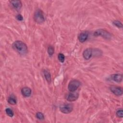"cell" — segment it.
I'll list each match as a JSON object with an SVG mask.
<instances>
[{"label":"cell","instance_id":"obj_1","mask_svg":"<svg viewBox=\"0 0 123 123\" xmlns=\"http://www.w3.org/2000/svg\"><path fill=\"white\" fill-rule=\"evenodd\" d=\"M12 48L21 55H25L28 52L27 45L23 41L16 40L12 45Z\"/></svg>","mask_w":123,"mask_h":123},{"label":"cell","instance_id":"obj_2","mask_svg":"<svg viewBox=\"0 0 123 123\" xmlns=\"http://www.w3.org/2000/svg\"><path fill=\"white\" fill-rule=\"evenodd\" d=\"M34 19L35 22L38 24L43 23L45 21V18L43 11L40 9L36 10L34 12Z\"/></svg>","mask_w":123,"mask_h":123},{"label":"cell","instance_id":"obj_3","mask_svg":"<svg viewBox=\"0 0 123 123\" xmlns=\"http://www.w3.org/2000/svg\"><path fill=\"white\" fill-rule=\"evenodd\" d=\"M94 36L95 37L101 36L104 38L109 39L111 37V34L106 30L103 29H98L94 33Z\"/></svg>","mask_w":123,"mask_h":123},{"label":"cell","instance_id":"obj_4","mask_svg":"<svg viewBox=\"0 0 123 123\" xmlns=\"http://www.w3.org/2000/svg\"><path fill=\"white\" fill-rule=\"evenodd\" d=\"M81 83L77 80L71 81L68 86V88L70 92H75L80 86Z\"/></svg>","mask_w":123,"mask_h":123},{"label":"cell","instance_id":"obj_5","mask_svg":"<svg viewBox=\"0 0 123 123\" xmlns=\"http://www.w3.org/2000/svg\"><path fill=\"white\" fill-rule=\"evenodd\" d=\"M73 106L71 104H66L61 105L60 107V111L65 114H68L72 111Z\"/></svg>","mask_w":123,"mask_h":123},{"label":"cell","instance_id":"obj_6","mask_svg":"<svg viewBox=\"0 0 123 123\" xmlns=\"http://www.w3.org/2000/svg\"><path fill=\"white\" fill-rule=\"evenodd\" d=\"M111 91L115 95L117 96H120L123 94V90L121 87L112 86L110 87Z\"/></svg>","mask_w":123,"mask_h":123},{"label":"cell","instance_id":"obj_7","mask_svg":"<svg viewBox=\"0 0 123 123\" xmlns=\"http://www.w3.org/2000/svg\"><path fill=\"white\" fill-rule=\"evenodd\" d=\"M79 97V94L75 92H71L67 94L65 96V98L69 101H75Z\"/></svg>","mask_w":123,"mask_h":123},{"label":"cell","instance_id":"obj_8","mask_svg":"<svg viewBox=\"0 0 123 123\" xmlns=\"http://www.w3.org/2000/svg\"><path fill=\"white\" fill-rule=\"evenodd\" d=\"M93 54V50L91 48L86 49L83 53V56L86 60L89 59Z\"/></svg>","mask_w":123,"mask_h":123},{"label":"cell","instance_id":"obj_9","mask_svg":"<svg viewBox=\"0 0 123 123\" xmlns=\"http://www.w3.org/2000/svg\"><path fill=\"white\" fill-rule=\"evenodd\" d=\"M11 3L12 4L13 7L17 11L20 10L22 6V3L20 0H12L10 1Z\"/></svg>","mask_w":123,"mask_h":123},{"label":"cell","instance_id":"obj_10","mask_svg":"<svg viewBox=\"0 0 123 123\" xmlns=\"http://www.w3.org/2000/svg\"><path fill=\"white\" fill-rule=\"evenodd\" d=\"M88 37V33L86 32H81L79 35H78V40L79 41L83 43L85 42L87 39Z\"/></svg>","mask_w":123,"mask_h":123},{"label":"cell","instance_id":"obj_11","mask_svg":"<svg viewBox=\"0 0 123 123\" xmlns=\"http://www.w3.org/2000/svg\"><path fill=\"white\" fill-rule=\"evenodd\" d=\"M21 93L24 97H28L31 95L32 90L28 87H24L21 89Z\"/></svg>","mask_w":123,"mask_h":123},{"label":"cell","instance_id":"obj_12","mask_svg":"<svg viewBox=\"0 0 123 123\" xmlns=\"http://www.w3.org/2000/svg\"><path fill=\"white\" fill-rule=\"evenodd\" d=\"M111 78L114 81L117 83H119L121 82L123 80V75L122 74H113L111 75Z\"/></svg>","mask_w":123,"mask_h":123},{"label":"cell","instance_id":"obj_13","mask_svg":"<svg viewBox=\"0 0 123 123\" xmlns=\"http://www.w3.org/2000/svg\"><path fill=\"white\" fill-rule=\"evenodd\" d=\"M43 74H44V75L45 76V78L46 79V80H47V81L49 83H50L51 82V75L49 73V72L46 70H45L43 71Z\"/></svg>","mask_w":123,"mask_h":123},{"label":"cell","instance_id":"obj_14","mask_svg":"<svg viewBox=\"0 0 123 123\" xmlns=\"http://www.w3.org/2000/svg\"><path fill=\"white\" fill-rule=\"evenodd\" d=\"M8 102L11 105H15L16 104V99L15 97L11 96L9 97L8 99Z\"/></svg>","mask_w":123,"mask_h":123},{"label":"cell","instance_id":"obj_15","mask_svg":"<svg viewBox=\"0 0 123 123\" xmlns=\"http://www.w3.org/2000/svg\"><path fill=\"white\" fill-rule=\"evenodd\" d=\"M36 117L39 120H43L45 118L44 114L40 112H37L36 114Z\"/></svg>","mask_w":123,"mask_h":123},{"label":"cell","instance_id":"obj_16","mask_svg":"<svg viewBox=\"0 0 123 123\" xmlns=\"http://www.w3.org/2000/svg\"><path fill=\"white\" fill-rule=\"evenodd\" d=\"M47 51H48V53L49 55V56H52L54 54V49L52 46H49L48 48Z\"/></svg>","mask_w":123,"mask_h":123},{"label":"cell","instance_id":"obj_17","mask_svg":"<svg viewBox=\"0 0 123 123\" xmlns=\"http://www.w3.org/2000/svg\"><path fill=\"white\" fill-rule=\"evenodd\" d=\"M5 112H6V114L9 116H10L11 117H12L13 116V115H14V113H13V112L12 110V109H11L10 108H7V109H6Z\"/></svg>","mask_w":123,"mask_h":123},{"label":"cell","instance_id":"obj_18","mask_svg":"<svg viewBox=\"0 0 123 123\" xmlns=\"http://www.w3.org/2000/svg\"><path fill=\"white\" fill-rule=\"evenodd\" d=\"M112 24L115 25L116 26L119 27V28H122L123 27V25L121 22L118 20H115L113 21Z\"/></svg>","mask_w":123,"mask_h":123},{"label":"cell","instance_id":"obj_19","mask_svg":"<svg viewBox=\"0 0 123 123\" xmlns=\"http://www.w3.org/2000/svg\"><path fill=\"white\" fill-rule=\"evenodd\" d=\"M58 59L59 60V61L61 62H64V60H65V56L62 53H60L59 54H58Z\"/></svg>","mask_w":123,"mask_h":123},{"label":"cell","instance_id":"obj_20","mask_svg":"<svg viewBox=\"0 0 123 123\" xmlns=\"http://www.w3.org/2000/svg\"><path fill=\"white\" fill-rule=\"evenodd\" d=\"M116 115L117 117L119 118H123V111L122 109L118 110L116 111Z\"/></svg>","mask_w":123,"mask_h":123},{"label":"cell","instance_id":"obj_21","mask_svg":"<svg viewBox=\"0 0 123 123\" xmlns=\"http://www.w3.org/2000/svg\"><path fill=\"white\" fill-rule=\"evenodd\" d=\"M16 19L18 20V21H22L23 20V17L22 16V15L20 14H19L18 15H16Z\"/></svg>","mask_w":123,"mask_h":123}]
</instances>
